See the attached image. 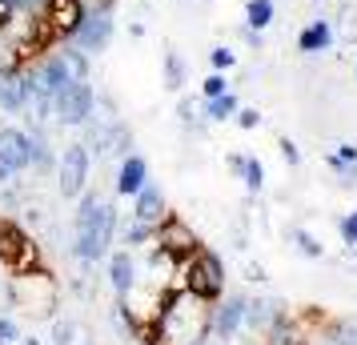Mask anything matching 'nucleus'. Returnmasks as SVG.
Instances as JSON below:
<instances>
[{"instance_id":"nucleus-1","label":"nucleus","mask_w":357,"mask_h":345,"mask_svg":"<svg viewBox=\"0 0 357 345\" xmlns=\"http://www.w3.org/2000/svg\"><path fill=\"white\" fill-rule=\"evenodd\" d=\"M81 209L73 217V257L84 265H97L100 257H109L113 249V237H116V205L105 201L100 193L84 189L81 197Z\"/></svg>"},{"instance_id":"nucleus-2","label":"nucleus","mask_w":357,"mask_h":345,"mask_svg":"<svg viewBox=\"0 0 357 345\" xmlns=\"http://www.w3.org/2000/svg\"><path fill=\"white\" fill-rule=\"evenodd\" d=\"M209 301H201L189 289H169L161 293V313H157V329H161L165 345H201L209 333Z\"/></svg>"},{"instance_id":"nucleus-3","label":"nucleus","mask_w":357,"mask_h":345,"mask_svg":"<svg viewBox=\"0 0 357 345\" xmlns=\"http://www.w3.org/2000/svg\"><path fill=\"white\" fill-rule=\"evenodd\" d=\"M13 305H20V309L33 313V317H52L56 305H61V285L45 269L13 273Z\"/></svg>"},{"instance_id":"nucleus-4","label":"nucleus","mask_w":357,"mask_h":345,"mask_svg":"<svg viewBox=\"0 0 357 345\" xmlns=\"http://www.w3.org/2000/svg\"><path fill=\"white\" fill-rule=\"evenodd\" d=\"M177 277H185L181 289L197 293L201 301H217L225 293V265H221V257L213 249H197L193 257H185L177 265Z\"/></svg>"},{"instance_id":"nucleus-5","label":"nucleus","mask_w":357,"mask_h":345,"mask_svg":"<svg viewBox=\"0 0 357 345\" xmlns=\"http://www.w3.org/2000/svg\"><path fill=\"white\" fill-rule=\"evenodd\" d=\"M116 33V0H100V4H93V8H84V20L81 29L73 33V40L68 45H77L81 52H105L109 49V40H113Z\"/></svg>"},{"instance_id":"nucleus-6","label":"nucleus","mask_w":357,"mask_h":345,"mask_svg":"<svg viewBox=\"0 0 357 345\" xmlns=\"http://www.w3.org/2000/svg\"><path fill=\"white\" fill-rule=\"evenodd\" d=\"M89 169H93V153L84 141H68L56 157V189L65 201H77L89 189Z\"/></svg>"},{"instance_id":"nucleus-7","label":"nucleus","mask_w":357,"mask_h":345,"mask_svg":"<svg viewBox=\"0 0 357 345\" xmlns=\"http://www.w3.org/2000/svg\"><path fill=\"white\" fill-rule=\"evenodd\" d=\"M0 269L4 273H24L36 269V245L13 217H0Z\"/></svg>"},{"instance_id":"nucleus-8","label":"nucleus","mask_w":357,"mask_h":345,"mask_svg":"<svg viewBox=\"0 0 357 345\" xmlns=\"http://www.w3.org/2000/svg\"><path fill=\"white\" fill-rule=\"evenodd\" d=\"M93 109H97V89H93V81H73L65 93H56V100H52V116L65 129H81L84 121L93 116Z\"/></svg>"},{"instance_id":"nucleus-9","label":"nucleus","mask_w":357,"mask_h":345,"mask_svg":"<svg viewBox=\"0 0 357 345\" xmlns=\"http://www.w3.org/2000/svg\"><path fill=\"white\" fill-rule=\"evenodd\" d=\"M157 241H161V249H165V253H173L177 261L193 257L197 249H201V237H197V233L189 229L177 213H165V221L157 225Z\"/></svg>"},{"instance_id":"nucleus-10","label":"nucleus","mask_w":357,"mask_h":345,"mask_svg":"<svg viewBox=\"0 0 357 345\" xmlns=\"http://www.w3.org/2000/svg\"><path fill=\"white\" fill-rule=\"evenodd\" d=\"M245 305H249V297L233 293V297H225L217 309H209V333L217 337V342H233V337L241 333V325H245Z\"/></svg>"},{"instance_id":"nucleus-11","label":"nucleus","mask_w":357,"mask_h":345,"mask_svg":"<svg viewBox=\"0 0 357 345\" xmlns=\"http://www.w3.org/2000/svg\"><path fill=\"white\" fill-rule=\"evenodd\" d=\"M0 164H8L13 173L33 169V141H29V129L0 125Z\"/></svg>"},{"instance_id":"nucleus-12","label":"nucleus","mask_w":357,"mask_h":345,"mask_svg":"<svg viewBox=\"0 0 357 345\" xmlns=\"http://www.w3.org/2000/svg\"><path fill=\"white\" fill-rule=\"evenodd\" d=\"M40 17L49 20V29L56 33V40L65 45V40H73V33L81 29L84 4L81 0H45V13H40Z\"/></svg>"},{"instance_id":"nucleus-13","label":"nucleus","mask_w":357,"mask_h":345,"mask_svg":"<svg viewBox=\"0 0 357 345\" xmlns=\"http://www.w3.org/2000/svg\"><path fill=\"white\" fill-rule=\"evenodd\" d=\"M285 317H289V309H285L281 297H253V301L245 305V329L257 333V337H265V333H269L277 321H285Z\"/></svg>"},{"instance_id":"nucleus-14","label":"nucleus","mask_w":357,"mask_h":345,"mask_svg":"<svg viewBox=\"0 0 357 345\" xmlns=\"http://www.w3.org/2000/svg\"><path fill=\"white\" fill-rule=\"evenodd\" d=\"M109 281H113V293H116V297H129L132 289H137L141 269H137L132 249H116L113 257H109Z\"/></svg>"},{"instance_id":"nucleus-15","label":"nucleus","mask_w":357,"mask_h":345,"mask_svg":"<svg viewBox=\"0 0 357 345\" xmlns=\"http://www.w3.org/2000/svg\"><path fill=\"white\" fill-rule=\"evenodd\" d=\"M333 20H325V17H317V20H309L305 29L297 33V52H305V56H317V52H329L333 49Z\"/></svg>"},{"instance_id":"nucleus-16","label":"nucleus","mask_w":357,"mask_h":345,"mask_svg":"<svg viewBox=\"0 0 357 345\" xmlns=\"http://www.w3.org/2000/svg\"><path fill=\"white\" fill-rule=\"evenodd\" d=\"M149 181V164L141 153H129V157H121V173H116V193L121 197H137Z\"/></svg>"},{"instance_id":"nucleus-17","label":"nucleus","mask_w":357,"mask_h":345,"mask_svg":"<svg viewBox=\"0 0 357 345\" xmlns=\"http://www.w3.org/2000/svg\"><path fill=\"white\" fill-rule=\"evenodd\" d=\"M132 221H145V225H161L165 221V193L153 181H145V189L132 197Z\"/></svg>"},{"instance_id":"nucleus-18","label":"nucleus","mask_w":357,"mask_h":345,"mask_svg":"<svg viewBox=\"0 0 357 345\" xmlns=\"http://www.w3.org/2000/svg\"><path fill=\"white\" fill-rule=\"evenodd\" d=\"M29 141H33V169L45 177V173H56V148H52L49 132H45V125H29Z\"/></svg>"},{"instance_id":"nucleus-19","label":"nucleus","mask_w":357,"mask_h":345,"mask_svg":"<svg viewBox=\"0 0 357 345\" xmlns=\"http://www.w3.org/2000/svg\"><path fill=\"white\" fill-rule=\"evenodd\" d=\"M24 100H29L24 77L20 72H0V109L17 116V113H24Z\"/></svg>"},{"instance_id":"nucleus-20","label":"nucleus","mask_w":357,"mask_h":345,"mask_svg":"<svg viewBox=\"0 0 357 345\" xmlns=\"http://www.w3.org/2000/svg\"><path fill=\"white\" fill-rule=\"evenodd\" d=\"M189 84V65H185V56H181L173 45H165V89L169 93H181Z\"/></svg>"},{"instance_id":"nucleus-21","label":"nucleus","mask_w":357,"mask_h":345,"mask_svg":"<svg viewBox=\"0 0 357 345\" xmlns=\"http://www.w3.org/2000/svg\"><path fill=\"white\" fill-rule=\"evenodd\" d=\"M237 109H241V100H237L233 89L221 93V97L201 100V116H205V121H229V116H237Z\"/></svg>"},{"instance_id":"nucleus-22","label":"nucleus","mask_w":357,"mask_h":345,"mask_svg":"<svg viewBox=\"0 0 357 345\" xmlns=\"http://www.w3.org/2000/svg\"><path fill=\"white\" fill-rule=\"evenodd\" d=\"M273 17H277L273 0H249V4H245V24L257 29V33H265V29L273 24Z\"/></svg>"},{"instance_id":"nucleus-23","label":"nucleus","mask_w":357,"mask_h":345,"mask_svg":"<svg viewBox=\"0 0 357 345\" xmlns=\"http://www.w3.org/2000/svg\"><path fill=\"white\" fill-rule=\"evenodd\" d=\"M56 345H97L84 321H56Z\"/></svg>"},{"instance_id":"nucleus-24","label":"nucleus","mask_w":357,"mask_h":345,"mask_svg":"<svg viewBox=\"0 0 357 345\" xmlns=\"http://www.w3.org/2000/svg\"><path fill=\"white\" fill-rule=\"evenodd\" d=\"M289 241L297 245V253H301V257H309V261H321V257H325V245L309 229H301V225H293V229H289Z\"/></svg>"},{"instance_id":"nucleus-25","label":"nucleus","mask_w":357,"mask_h":345,"mask_svg":"<svg viewBox=\"0 0 357 345\" xmlns=\"http://www.w3.org/2000/svg\"><path fill=\"white\" fill-rule=\"evenodd\" d=\"M56 52H61V61L68 65L73 81H89V52H81L77 45H68V40H65V45H61Z\"/></svg>"},{"instance_id":"nucleus-26","label":"nucleus","mask_w":357,"mask_h":345,"mask_svg":"<svg viewBox=\"0 0 357 345\" xmlns=\"http://www.w3.org/2000/svg\"><path fill=\"white\" fill-rule=\"evenodd\" d=\"M333 36H337L341 45H357V8L354 4H341L337 24H333Z\"/></svg>"},{"instance_id":"nucleus-27","label":"nucleus","mask_w":357,"mask_h":345,"mask_svg":"<svg viewBox=\"0 0 357 345\" xmlns=\"http://www.w3.org/2000/svg\"><path fill=\"white\" fill-rule=\"evenodd\" d=\"M241 181H245V189H249V193H261V189H265V164H261L257 157H245Z\"/></svg>"},{"instance_id":"nucleus-28","label":"nucleus","mask_w":357,"mask_h":345,"mask_svg":"<svg viewBox=\"0 0 357 345\" xmlns=\"http://www.w3.org/2000/svg\"><path fill=\"white\" fill-rule=\"evenodd\" d=\"M0 201H4L8 209L20 201V181H17V173H13L8 164H0Z\"/></svg>"},{"instance_id":"nucleus-29","label":"nucleus","mask_w":357,"mask_h":345,"mask_svg":"<svg viewBox=\"0 0 357 345\" xmlns=\"http://www.w3.org/2000/svg\"><path fill=\"white\" fill-rule=\"evenodd\" d=\"M321 345H357V321H341L321 337Z\"/></svg>"},{"instance_id":"nucleus-30","label":"nucleus","mask_w":357,"mask_h":345,"mask_svg":"<svg viewBox=\"0 0 357 345\" xmlns=\"http://www.w3.org/2000/svg\"><path fill=\"white\" fill-rule=\"evenodd\" d=\"M157 237V225H145V221H132L129 229H125V245L137 249V245H149Z\"/></svg>"},{"instance_id":"nucleus-31","label":"nucleus","mask_w":357,"mask_h":345,"mask_svg":"<svg viewBox=\"0 0 357 345\" xmlns=\"http://www.w3.org/2000/svg\"><path fill=\"white\" fill-rule=\"evenodd\" d=\"M209 65H213V72H229V68L237 65V52L229 49V45H217V49H209Z\"/></svg>"},{"instance_id":"nucleus-32","label":"nucleus","mask_w":357,"mask_h":345,"mask_svg":"<svg viewBox=\"0 0 357 345\" xmlns=\"http://www.w3.org/2000/svg\"><path fill=\"white\" fill-rule=\"evenodd\" d=\"M221 93H229V77H225V72H209V77L201 81V100L221 97Z\"/></svg>"},{"instance_id":"nucleus-33","label":"nucleus","mask_w":357,"mask_h":345,"mask_svg":"<svg viewBox=\"0 0 357 345\" xmlns=\"http://www.w3.org/2000/svg\"><path fill=\"white\" fill-rule=\"evenodd\" d=\"M337 229H341V241H345L349 249H357V213H345Z\"/></svg>"},{"instance_id":"nucleus-34","label":"nucleus","mask_w":357,"mask_h":345,"mask_svg":"<svg viewBox=\"0 0 357 345\" xmlns=\"http://www.w3.org/2000/svg\"><path fill=\"white\" fill-rule=\"evenodd\" d=\"M13 342H20L17 321H13V317H0V345H13Z\"/></svg>"},{"instance_id":"nucleus-35","label":"nucleus","mask_w":357,"mask_h":345,"mask_svg":"<svg viewBox=\"0 0 357 345\" xmlns=\"http://www.w3.org/2000/svg\"><path fill=\"white\" fill-rule=\"evenodd\" d=\"M241 129H257L261 125V109H237V116H233Z\"/></svg>"},{"instance_id":"nucleus-36","label":"nucleus","mask_w":357,"mask_h":345,"mask_svg":"<svg viewBox=\"0 0 357 345\" xmlns=\"http://www.w3.org/2000/svg\"><path fill=\"white\" fill-rule=\"evenodd\" d=\"M277 148H281V157H285V164H301V148L293 145L289 137H281V141H277Z\"/></svg>"},{"instance_id":"nucleus-37","label":"nucleus","mask_w":357,"mask_h":345,"mask_svg":"<svg viewBox=\"0 0 357 345\" xmlns=\"http://www.w3.org/2000/svg\"><path fill=\"white\" fill-rule=\"evenodd\" d=\"M193 113H197V100H193V97H181V105H177V116L185 121V125H189V129H193Z\"/></svg>"},{"instance_id":"nucleus-38","label":"nucleus","mask_w":357,"mask_h":345,"mask_svg":"<svg viewBox=\"0 0 357 345\" xmlns=\"http://www.w3.org/2000/svg\"><path fill=\"white\" fill-rule=\"evenodd\" d=\"M4 305H13V277L0 273V309H4Z\"/></svg>"},{"instance_id":"nucleus-39","label":"nucleus","mask_w":357,"mask_h":345,"mask_svg":"<svg viewBox=\"0 0 357 345\" xmlns=\"http://www.w3.org/2000/svg\"><path fill=\"white\" fill-rule=\"evenodd\" d=\"M241 40L249 45V49H257V52H261V33H257V29H249V24H245V29H241Z\"/></svg>"},{"instance_id":"nucleus-40","label":"nucleus","mask_w":357,"mask_h":345,"mask_svg":"<svg viewBox=\"0 0 357 345\" xmlns=\"http://www.w3.org/2000/svg\"><path fill=\"white\" fill-rule=\"evenodd\" d=\"M225 164L233 169V173H237V177H241V169H245V157H241V153H229V157H225Z\"/></svg>"},{"instance_id":"nucleus-41","label":"nucleus","mask_w":357,"mask_h":345,"mask_svg":"<svg viewBox=\"0 0 357 345\" xmlns=\"http://www.w3.org/2000/svg\"><path fill=\"white\" fill-rule=\"evenodd\" d=\"M8 20H13V8L0 0V36H4V29H8Z\"/></svg>"},{"instance_id":"nucleus-42","label":"nucleus","mask_w":357,"mask_h":345,"mask_svg":"<svg viewBox=\"0 0 357 345\" xmlns=\"http://www.w3.org/2000/svg\"><path fill=\"white\" fill-rule=\"evenodd\" d=\"M129 36H132V40H141V36H145V24H141V20H132V24H129Z\"/></svg>"},{"instance_id":"nucleus-43","label":"nucleus","mask_w":357,"mask_h":345,"mask_svg":"<svg viewBox=\"0 0 357 345\" xmlns=\"http://www.w3.org/2000/svg\"><path fill=\"white\" fill-rule=\"evenodd\" d=\"M24 345H40V342H36V337H24Z\"/></svg>"},{"instance_id":"nucleus-44","label":"nucleus","mask_w":357,"mask_h":345,"mask_svg":"<svg viewBox=\"0 0 357 345\" xmlns=\"http://www.w3.org/2000/svg\"><path fill=\"white\" fill-rule=\"evenodd\" d=\"M354 77H357V61H354Z\"/></svg>"},{"instance_id":"nucleus-45","label":"nucleus","mask_w":357,"mask_h":345,"mask_svg":"<svg viewBox=\"0 0 357 345\" xmlns=\"http://www.w3.org/2000/svg\"><path fill=\"white\" fill-rule=\"evenodd\" d=\"M313 4H317V0H313Z\"/></svg>"}]
</instances>
